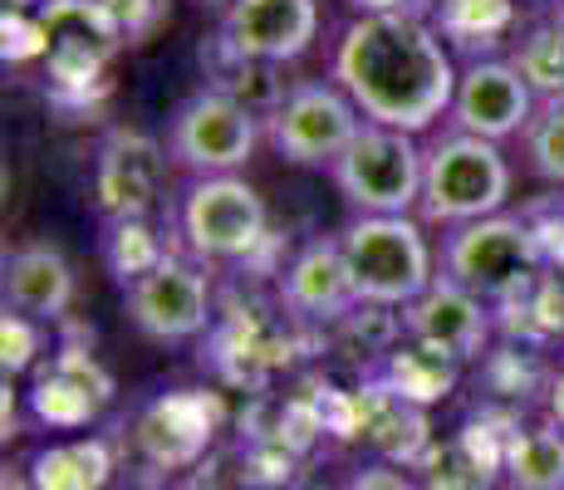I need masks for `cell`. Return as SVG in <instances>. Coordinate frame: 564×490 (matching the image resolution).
<instances>
[{"label":"cell","mask_w":564,"mask_h":490,"mask_svg":"<svg viewBox=\"0 0 564 490\" xmlns=\"http://www.w3.org/2000/svg\"><path fill=\"white\" fill-rule=\"evenodd\" d=\"M329 79L368 123L422 138L452 113L462 69L427 15H359L334 40Z\"/></svg>","instance_id":"6da1fadb"},{"label":"cell","mask_w":564,"mask_h":490,"mask_svg":"<svg viewBox=\"0 0 564 490\" xmlns=\"http://www.w3.org/2000/svg\"><path fill=\"white\" fill-rule=\"evenodd\" d=\"M545 260L550 250L535 226L511 211H496L481 221L452 226L442 241L437 275L457 280L462 290L481 294L486 304H511L545 280Z\"/></svg>","instance_id":"7a4b0ae2"},{"label":"cell","mask_w":564,"mask_h":490,"mask_svg":"<svg viewBox=\"0 0 564 490\" xmlns=\"http://www.w3.org/2000/svg\"><path fill=\"white\" fill-rule=\"evenodd\" d=\"M339 246L354 294L368 309H408L437 280V255L412 216H354Z\"/></svg>","instance_id":"3957f363"},{"label":"cell","mask_w":564,"mask_h":490,"mask_svg":"<svg viewBox=\"0 0 564 490\" xmlns=\"http://www.w3.org/2000/svg\"><path fill=\"white\" fill-rule=\"evenodd\" d=\"M516 187V172L506 162L501 143H486L471 133H442L427 148V172H422V202L417 216L427 226H466L481 216L506 211Z\"/></svg>","instance_id":"277c9868"},{"label":"cell","mask_w":564,"mask_h":490,"mask_svg":"<svg viewBox=\"0 0 564 490\" xmlns=\"http://www.w3.org/2000/svg\"><path fill=\"white\" fill-rule=\"evenodd\" d=\"M422 172H427V148L417 138L364 123L359 138L329 167V177L359 216H412L422 202Z\"/></svg>","instance_id":"5b68a950"},{"label":"cell","mask_w":564,"mask_h":490,"mask_svg":"<svg viewBox=\"0 0 564 490\" xmlns=\"http://www.w3.org/2000/svg\"><path fill=\"white\" fill-rule=\"evenodd\" d=\"M177 236L192 250V260H251L270 241V211L246 177H192V187L177 196Z\"/></svg>","instance_id":"8992f818"},{"label":"cell","mask_w":564,"mask_h":490,"mask_svg":"<svg viewBox=\"0 0 564 490\" xmlns=\"http://www.w3.org/2000/svg\"><path fill=\"white\" fill-rule=\"evenodd\" d=\"M40 64L50 74V89L59 98L89 104L104 89V74L113 54L123 50V35L113 30L108 10L99 0H40Z\"/></svg>","instance_id":"52a82bcc"},{"label":"cell","mask_w":564,"mask_h":490,"mask_svg":"<svg viewBox=\"0 0 564 490\" xmlns=\"http://www.w3.org/2000/svg\"><path fill=\"white\" fill-rule=\"evenodd\" d=\"M368 118L334 79L295 84L285 104L265 118V138L290 167H334Z\"/></svg>","instance_id":"ba28073f"},{"label":"cell","mask_w":564,"mask_h":490,"mask_svg":"<svg viewBox=\"0 0 564 490\" xmlns=\"http://www.w3.org/2000/svg\"><path fill=\"white\" fill-rule=\"evenodd\" d=\"M260 128L265 123H260L251 108L231 104V98L216 89H202L172 113L167 152L192 177H221V172H241L251 162Z\"/></svg>","instance_id":"9c48e42d"},{"label":"cell","mask_w":564,"mask_h":490,"mask_svg":"<svg viewBox=\"0 0 564 490\" xmlns=\"http://www.w3.org/2000/svg\"><path fill=\"white\" fill-rule=\"evenodd\" d=\"M128 319L143 339L153 344H187L206 334L212 324V280H206L202 260H187L172 250L158 270L123 290Z\"/></svg>","instance_id":"30bf717a"},{"label":"cell","mask_w":564,"mask_h":490,"mask_svg":"<svg viewBox=\"0 0 564 490\" xmlns=\"http://www.w3.org/2000/svg\"><path fill=\"white\" fill-rule=\"evenodd\" d=\"M172 152L158 138L138 128H113L94 157V211L99 221H128V216H153L162 202Z\"/></svg>","instance_id":"8fae6325"},{"label":"cell","mask_w":564,"mask_h":490,"mask_svg":"<svg viewBox=\"0 0 564 490\" xmlns=\"http://www.w3.org/2000/svg\"><path fill=\"white\" fill-rule=\"evenodd\" d=\"M535 108H540V98L520 79V69L511 59H466L447 118L457 133L486 138V143H506V138L525 133Z\"/></svg>","instance_id":"7c38bea8"},{"label":"cell","mask_w":564,"mask_h":490,"mask_svg":"<svg viewBox=\"0 0 564 490\" xmlns=\"http://www.w3.org/2000/svg\"><path fill=\"white\" fill-rule=\"evenodd\" d=\"M496 304H486L481 294L462 290L457 280L437 275L417 300L403 309V334L437 353L457 358V363H476L491 348V329H496Z\"/></svg>","instance_id":"4fadbf2b"},{"label":"cell","mask_w":564,"mask_h":490,"mask_svg":"<svg viewBox=\"0 0 564 490\" xmlns=\"http://www.w3.org/2000/svg\"><path fill=\"white\" fill-rule=\"evenodd\" d=\"M25 398H30L35 422H45L54 432H74V427H89L113 402V378H108V368L89 348L59 344L50 353V363L35 373V388Z\"/></svg>","instance_id":"5bb4252c"},{"label":"cell","mask_w":564,"mask_h":490,"mask_svg":"<svg viewBox=\"0 0 564 490\" xmlns=\"http://www.w3.org/2000/svg\"><path fill=\"white\" fill-rule=\"evenodd\" d=\"M221 35L256 59L295 64L319 40V0H231Z\"/></svg>","instance_id":"9a60e30c"},{"label":"cell","mask_w":564,"mask_h":490,"mask_svg":"<svg viewBox=\"0 0 564 490\" xmlns=\"http://www.w3.org/2000/svg\"><path fill=\"white\" fill-rule=\"evenodd\" d=\"M280 304L295 319L310 324H339L354 309H364L354 294L349 265H344V246L339 241H310L280 275Z\"/></svg>","instance_id":"2e32d148"},{"label":"cell","mask_w":564,"mask_h":490,"mask_svg":"<svg viewBox=\"0 0 564 490\" xmlns=\"http://www.w3.org/2000/svg\"><path fill=\"white\" fill-rule=\"evenodd\" d=\"M0 290H6V309L35 324H64L74 309V265L59 246L25 241L6 255Z\"/></svg>","instance_id":"e0dca14e"},{"label":"cell","mask_w":564,"mask_h":490,"mask_svg":"<svg viewBox=\"0 0 564 490\" xmlns=\"http://www.w3.org/2000/svg\"><path fill=\"white\" fill-rule=\"evenodd\" d=\"M133 442L158 466H192L212 442V402L202 392H167L133 422Z\"/></svg>","instance_id":"ac0fdd59"},{"label":"cell","mask_w":564,"mask_h":490,"mask_svg":"<svg viewBox=\"0 0 564 490\" xmlns=\"http://www.w3.org/2000/svg\"><path fill=\"white\" fill-rule=\"evenodd\" d=\"M280 69H285V64H270V59H256V54L236 50L221 30H216V35L202 45L206 89H216V94L231 98V104L251 108L260 123H265V118L285 104V94L295 89V84H285V74H280Z\"/></svg>","instance_id":"d6986e66"},{"label":"cell","mask_w":564,"mask_h":490,"mask_svg":"<svg viewBox=\"0 0 564 490\" xmlns=\"http://www.w3.org/2000/svg\"><path fill=\"white\" fill-rule=\"evenodd\" d=\"M486 427H466L452 442H432L422 451L417 471L422 490H491L501 481V451L506 437H481Z\"/></svg>","instance_id":"ffe728a7"},{"label":"cell","mask_w":564,"mask_h":490,"mask_svg":"<svg viewBox=\"0 0 564 490\" xmlns=\"http://www.w3.org/2000/svg\"><path fill=\"white\" fill-rule=\"evenodd\" d=\"M30 486L35 490H104L113 481V442L108 437H69L50 442L30 456Z\"/></svg>","instance_id":"44dd1931"},{"label":"cell","mask_w":564,"mask_h":490,"mask_svg":"<svg viewBox=\"0 0 564 490\" xmlns=\"http://www.w3.org/2000/svg\"><path fill=\"white\" fill-rule=\"evenodd\" d=\"M501 481L511 490H564V432L555 422L506 432Z\"/></svg>","instance_id":"7402d4cb"},{"label":"cell","mask_w":564,"mask_h":490,"mask_svg":"<svg viewBox=\"0 0 564 490\" xmlns=\"http://www.w3.org/2000/svg\"><path fill=\"white\" fill-rule=\"evenodd\" d=\"M462 378V363L447 353H437V348L408 339L398 348H388L383 358V373H378V383H383L393 398L412 402V407H427V402H442L452 388H457Z\"/></svg>","instance_id":"603a6c76"},{"label":"cell","mask_w":564,"mask_h":490,"mask_svg":"<svg viewBox=\"0 0 564 490\" xmlns=\"http://www.w3.org/2000/svg\"><path fill=\"white\" fill-rule=\"evenodd\" d=\"M99 255L108 265V275L118 280V285H133V280H143L148 270H158L162 260L172 255L167 246H162L158 226L148 221V216H128V221H104V236H99Z\"/></svg>","instance_id":"cb8c5ba5"},{"label":"cell","mask_w":564,"mask_h":490,"mask_svg":"<svg viewBox=\"0 0 564 490\" xmlns=\"http://www.w3.org/2000/svg\"><path fill=\"white\" fill-rule=\"evenodd\" d=\"M427 20L442 30L447 45L471 50L476 40L496 45L516 30V0H437Z\"/></svg>","instance_id":"d4e9b609"},{"label":"cell","mask_w":564,"mask_h":490,"mask_svg":"<svg viewBox=\"0 0 564 490\" xmlns=\"http://www.w3.org/2000/svg\"><path fill=\"white\" fill-rule=\"evenodd\" d=\"M511 64L520 69V79L535 89L540 104H560L564 98V20H540L525 35L516 40Z\"/></svg>","instance_id":"484cf974"},{"label":"cell","mask_w":564,"mask_h":490,"mask_svg":"<svg viewBox=\"0 0 564 490\" xmlns=\"http://www.w3.org/2000/svg\"><path fill=\"white\" fill-rule=\"evenodd\" d=\"M520 138H525L530 172L540 182H550V187H564V98L560 104H540Z\"/></svg>","instance_id":"4316f807"},{"label":"cell","mask_w":564,"mask_h":490,"mask_svg":"<svg viewBox=\"0 0 564 490\" xmlns=\"http://www.w3.org/2000/svg\"><path fill=\"white\" fill-rule=\"evenodd\" d=\"M40 353H45V324L6 309V319H0V368H6V378L30 373L40 363Z\"/></svg>","instance_id":"83f0119b"},{"label":"cell","mask_w":564,"mask_h":490,"mask_svg":"<svg viewBox=\"0 0 564 490\" xmlns=\"http://www.w3.org/2000/svg\"><path fill=\"white\" fill-rule=\"evenodd\" d=\"M113 20V30L123 35V45H143L162 30L167 20V0H99Z\"/></svg>","instance_id":"f1b7e54d"},{"label":"cell","mask_w":564,"mask_h":490,"mask_svg":"<svg viewBox=\"0 0 564 490\" xmlns=\"http://www.w3.org/2000/svg\"><path fill=\"white\" fill-rule=\"evenodd\" d=\"M339 490H422V486L412 481L403 466H393V461H373V466H364V471H354Z\"/></svg>","instance_id":"f546056e"},{"label":"cell","mask_w":564,"mask_h":490,"mask_svg":"<svg viewBox=\"0 0 564 490\" xmlns=\"http://www.w3.org/2000/svg\"><path fill=\"white\" fill-rule=\"evenodd\" d=\"M359 15H432L437 0H349Z\"/></svg>","instance_id":"4dcf8cb0"},{"label":"cell","mask_w":564,"mask_h":490,"mask_svg":"<svg viewBox=\"0 0 564 490\" xmlns=\"http://www.w3.org/2000/svg\"><path fill=\"white\" fill-rule=\"evenodd\" d=\"M545 417L564 432V363L550 373V383H545Z\"/></svg>","instance_id":"1f68e13d"},{"label":"cell","mask_w":564,"mask_h":490,"mask_svg":"<svg viewBox=\"0 0 564 490\" xmlns=\"http://www.w3.org/2000/svg\"><path fill=\"white\" fill-rule=\"evenodd\" d=\"M0 490H35V486H30V476H20V471H6V481H0Z\"/></svg>","instance_id":"d6a6232c"},{"label":"cell","mask_w":564,"mask_h":490,"mask_svg":"<svg viewBox=\"0 0 564 490\" xmlns=\"http://www.w3.org/2000/svg\"><path fill=\"white\" fill-rule=\"evenodd\" d=\"M555 6H560V20H564V0H555Z\"/></svg>","instance_id":"836d02e7"}]
</instances>
